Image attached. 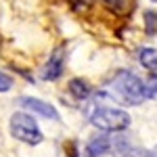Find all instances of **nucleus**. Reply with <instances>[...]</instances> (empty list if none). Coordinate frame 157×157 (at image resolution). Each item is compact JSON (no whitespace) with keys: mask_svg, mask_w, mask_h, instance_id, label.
<instances>
[{"mask_svg":"<svg viewBox=\"0 0 157 157\" xmlns=\"http://www.w3.org/2000/svg\"><path fill=\"white\" fill-rule=\"evenodd\" d=\"M111 98H117L120 103H126V105H140L147 98L145 92V84L138 75H134L130 71H120L113 82L109 84V92Z\"/></svg>","mask_w":157,"mask_h":157,"instance_id":"1","label":"nucleus"},{"mask_svg":"<svg viewBox=\"0 0 157 157\" xmlns=\"http://www.w3.org/2000/svg\"><path fill=\"white\" fill-rule=\"evenodd\" d=\"M130 115L124 109H115V107H107V105H97L90 111V124L97 126L101 130L107 132H120L126 130L130 126Z\"/></svg>","mask_w":157,"mask_h":157,"instance_id":"2","label":"nucleus"},{"mask_svg":"<svg viewBox=\"0 0 157 157\" xmlns=\"http://www.w3.org/2000/svg\"><path fill=\"white\" fill-rule=\"evenodd\" d=\"M11 134L27 145H38L42 143V132L38 128L36 120L27 113H15L11 117Z\"/></svg>","mask_w":157,"mask_h":157,"instance_id":"3","label":"nucleus"},{"mask_svg":"<svg viewBox=\"0 0 157 157\" xmlns=\"http://www.w3.org/2000/svg\"><path fill=\"white\" fill-rule=\"evenodd\" d=\"M19 105L27 111H32V113H38V115H42V117H46V120H59V113H57V109L48 105V103H44V101H40V98H29V97H21L17 101Z\"/></svg>","mask_w":157,"mask_h":157,"instance_id":"4","label":"nucleus"},{"mask_svg":"<svg viewBox=\"0 0 157 157\" xmlns=\"http://www.w3.org/2000/svg\"><path fill=\"white\" fill-rule=\"evenodd\" d=\"M63 67H65V48L59 46V48L50 55L48 63H46V67H44L42 78H44V80H59L61 73H63Z\"/></svg>","mask_w":157,"mask_h":157,"instance_id":"5","label":"nucleus"},{"mask_svg":"<svg viewBox=\"0 0 157 157\" xmlns=\"http://www.w3.org/2000/svg\"><path fill=\"white\" fill-rule=\"evenodd\" d=\"M109 147H111V143H109L107 136H97V138H92V140L88 143L86 155L88 157H101V155H105V153L109 151Z\"/></svg>","mask_w":157,"mask_h":157,"instance_id":"6","label":"nucleus"},{"mask_svg":"<svg viewBox=\"0 0 157 157\" xmlns=\"http://www.w3.org/2000/svg\"><path fill=\"white\" fill-rule=\"evenodd\" d=\"M69 92H71L78 101H84V98L90 94V86H88V82H86V80L73 78L71 82H69Z\"/></svg>","mask_w":157,"mask_h":157,"instance_id":"7","label":"nucleus"},{"mask_svg":"<svg viewBox=\"0 0 157 157\" xmlns=\"http://www.w3.org/2000/svg\"><path fill=\"white\" fill-rule=\"evenodd\" d=\"M140 63L149 71L157 73V50L155 48H143L140 50Z\"/></svg>","mask_w":157,"mask_h":157,"instance_id":"8","label":"nucleus"},{"mask_svg":"<svg viewBox=\"0 0 157 157\" xmlns=\"http://www.w3.org/2000/svg\"><path fill=\"white\" fill-rule=\"evenodd\" d=\"M103 4L107 6L109 11L117 13V15H126V13L132 9V2L130 0H103Z\"/></svg>","mask_w":157,"mask_h":157,"instance_id":"9","label":"nucleus"},{"mask_svg":"<svg viewBox=\"0 0 157 157\" xmlns=\"http://www.w3.org/2000/svg\"><path fill=\"white\" fill-rule=\"evenodd\" d=\"M145 27H147V32H149V36H153L157 32V15L153 11L145 13Z\"/></svg>","mask_w":157,"mask_h":157,"instance_id":"10","label":"nucleus"},{"mask_svg":"<svg viewBox=\"0 0 157 157\" xmlns=\"http://www.w3.org/2000/svg\"><path fill=\"white\" fill-rule=\"evenodd\" d=\"M145 92L147 98H157V73L149 78V82L145 84Z\"/></svg>","mask_w":157,"mask_h":157,"instance_id":"11","label":"nucleus"},{"mask_svg":"<svg viewBox=\"0 0 157 157\" xmlns=\"http://www.w3.org/2000/svg\"><path fill=\"white\" fill-rule=\"evenodd\" d=\"M13 88V78L6 75L4 71H0V92H9Z\"/></svg>","mask_w":157,"mask_h":157,"instance_id":"12","label":"nucleus"},{"mask_svg":"<svg viewBox=\"0 0 157 157\" xmlns=\"http://www.w3.org/2000/svg\"><path fill=\"white\" fill-rule=\"evenodd\" d=\"M73 4H82V2H84V4H90V2H92V0H71Z\"/></svg>","mask_w":157,"mask_h":157,"instance_id":"13","label":"nucleus"},{"mask_svg":"<svg viewBox=\"0 0 157 157\" xmlns=\"http://www.w3.org/2000/svg\"><path fill=\"white\" fill-rule=\"evenodd\" d=\"M153 2H157V0H153Z\"/></svg>","mask_w":157,"mask_h":157,"instance_id":"14","label":"nucleus"}]
</instances>
